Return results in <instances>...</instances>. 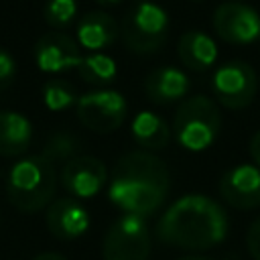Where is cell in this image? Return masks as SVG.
<instances>
[{"instance_id": "cell-19", "label": "cell", "mask_w": 260, "mask_h": 260, "mask_svg": "<svg viewBox=\"0 0 260 260\" xmlns=\"http://www.w3.org/2000/svg\"><path fill=\"white\" fill-rule=\"evenodd\" d=\"M77 73L81 81L93 87L106 89L110 83L116 81L118 77V65L110 55L104 53H89L81 57V63L77 65Z\"/></svg>"}, {"instance_id": "cell-6", "label": "cell", "mask_w": 260, "mask_h": 260, "mask_svg": "<svg viewBox=\"0 0 260 260\" xmlns=\"http://www.w3.org/2000/svg\"><path fill=\"white\" fill-rule=\"evenodd\" d=\"M152 236L146 217L122 213L102 242V260H150Z\"/></svg>"}, {"instance_id": "cell-20", "label": "cell", "mask_w": 260, "mask_h": 260, "mask_svg": "<svg viewBox=\"0 0 260 260\" xmlns=\"http://www.w3.org/2000/svg\"><path fill=\"white\" fill-rule=\"evenodd\" d=\"M81 146L83 144H81L77 134L67 132V130H59L47 138V142L43 144L41 156H45L55 167H63L65 162H69L71 158L81 154Z\"/></svg>"}, {"instance_id": "cell-17", "label": "cell", "mask_w": 260, "mask_h": 260, "mask_svg": "<svg viewBox=\"0 0 260 260\" xmlns=\"http://www.w3.org/2000/svg\"><path fill=\"white\" fill-rule=\"evenodd\" d=\"M130 136L142 150L156 152V150H162L165 146H169V142L173 138V130H171L169 122L158 112L142 110L132 118Z\"/></svg>"}, {"instance_id": "cell-24", "label": "cell", "mask_w": 260, "mask_h": 260, "mask_svg": "<svg viewBox=\"0 0 260 260\" xmlns=\"http://www.w3.org/2000/svg\"><path fill=\"white\" fill-rule=\"evenodd\" d=\"M246 246L254 260H260V217H256L246 234Z\"/></svg>"}, {"instance_id": "cell-13", "label": "cell", "mask_w": 260, "mask_h": 260, "mask_svg": "<svg viewBox=\"0 0 260 260\" xmlns=\"http://www.w3.org/2000/svg\"><path fill=\"white\" fill-rule=\"evenodd\" d=\"M45 223L51 236L63 242H71L89 230V211L75 197H57L47 207Z\"/></svg>"}, {"instance_id": "cell-16", "label": "cell", "mask_w": 260, "mask_h": 260, "mask_svg": "<svg viewBox=\"0 0 260 260\" xmlns=\"http://www.w3.org/2000/svg\"><path fill=\"white\" fill-rule=\"evenodd\" d=\"M177 55L179 61L195 73H203L207 69L213 67V63L217 61V45L215 41L203 32V30H187L179 37L177 43Z\"/></svg>"}, {"instance_id": "cell-11", "label": "cell", "mask_w": 260, "mask_h": 260, "mask_svg": "<svg viewBox=\"0 0 260 260\" xmlns=\"http://www.w3.org/2000/svg\"><path fill=\"white\" fill-rule=\"evenodd\" d=\"M217 191L228 207L248 211L260 207V169L250 162L228 169L217 183Z\"/></svg>"}, {"instance_id": "cell-2", "label": "cell", "mask_w": 260, "mask_h": 260, "mask_svg": "<svg viewBox=\"0 0 260 260\" xmlns=\"http://www.w3.org/2000/svg\"><path fill=\"white\" fill-rule=\"evenodd\" d=\"M171 173L167 162L148 150L122 154L108 183V199L124 213L150 217L167 201Z\"/></svg>"}, {"instance_id": "cell-26", "label": "cell", "mask_w": 260, "mask_h": 260, "mask_svg": "<svg viewBox=\"0 0 260 260\" xmlns=\"http://www.w3.org/2000/svg\"><path fill=\"white\" fill-rule=\"evenodd\" d=\"M32 260H67V258L63 254H59V252H41Z\"/></svg>"}, {"instance_id": "cell-3", "label": "cell", "mask_w": 260, "mask_h": 260, "mask_svg": "<svg viewBox=\"0 0 260 260\" xmlns=\"http://www.w3.org/2000/svg\"><path fill=\"white\" fill-rule=\"evenodd\" d=\"M6 199L22 213H37L55 199L57 167L41 154L20 156L6 175Z\"/></svg>"}, {"instance_id": "cell-18", "label": "cell", "mask_w": 260, "mask_h": 260, "mask_svg": "<svg viewBox=\"0 0 260 260\" xmlns=\"http://www.w3.org/2000/svg\"><path fill=\"white\" fill-rule=\"evenodd\" d=\"M32 142L30 120L14 110L0 112V156H22Z\"/></svg>"}, {"instance_id": "cell-22", "label": "cell", "mask_w": 260, "mask_h": 260, "mask_svg": "<svg viewBox=\"0 0 260 260\" xmlns=\"http://www.w3.org/2000/svg\"><path fill=\"white\" fill-rule=\"evenodd\" d=\"M75 16H77V2L75 0H47L45 2L43 18L55 30H63V28L71 26Z\"/></svg>"}, {"instance_id": "cell-23", "label": "cell", "mask_w": 260, "mask_h": 260, "mask_svg": "<svg viewBox=\"0 0 260 260\" xmlns=\"http://www.w3.org/2000/svg\"><path fill=\"white\" fill-rule=\"evenodd\" d=\"M14 75H16L14 57H12L8 51L0 49V89L8 87V85L12 83V79H14Z\"/></svg>"}, {"instance_id": "cell-7", "label": "cell", "mask_w": 260, "mask_h": 260, "mask_svg": "<svg viewBox=\"0 0 260 260\" xmlns=\"http://www.w3.org/2000/svg\"><path fill=\"white\" fill-rule=\"evenodd\" d=\"M211 91L215 102L228 110H246L258 93V73L242 59L219 65L211 75Z\"/></svg>"}, {"instance_id": "cell-8", "label": "cell", "mask_w": 260, "mask_h": 260, "mask_svg": "<svg viewBox=\"0 0 260 260\" xmlns=\"http://www.w3.org/2000/svg\"><path fill=\"white\" fill-rule=\"evenodd\" d=\"M75 116L79 124L98 134L118 130L128 116V102L116 89H95L77 98Z\"/></svg>"}, {"instance_id": "cell-4", "label": "cell", "mask_w": 260, "mask_h": 260, "mask_svg": "<svg viewBox=\"0 0 260 260\" xmlns=\"http://www.w3.org/2000/svg\"><path fill=\"white\" fill-rule=\"evenodd\" d=\"M221 128V112L215 100L209 95H191L183 100L173 114V136L175 140L191 152L207 150Z\"/></svg>"}, {"instance_id": "cell-9", "label": "cell", "mask_w": 260, "mask_h": 260, "mask_svg": "<svg viewBox=\"0 0 260 260\" xmlns=\"http://www.w3.org/2000/svg\"><path fill=\"white\" fill-rule=\"evenodd\" d=\"M215 35L230 45H252L260 41V12L242 0L221 2L211 16Z\"/></svg>"}, {"instance_id": "cell-15", "label": "cell", "mask_w": 260, "mask_h": 260, "mask_svg": "<svg viewBox=\"0 0 260 260\" xmlns=\"http://www.w3.org/2000/svg\"><path fill=\"white\" fill-rule=\"evenodd\" d=\"M120 35V24L106 10H89L75 24V41L79 47L100 53L116 43Z\"/></svg>"}, {"instance_id": "cell-14", "label": "cell", "mask_w": 260, "mask_h": 260, "mask_svg": "<svg viewBox=\"0 0 260 260\" xmlns=\"http://www.w3.org/2000/svg\"><path fill=\"white\" fill-rule=\"evenodd\" d=\"M189 89H191L189 75L175 65L156 67L144 79V95L156 106L181 104L189 93Z\"/></svg>"}, {"instance_id": "cell-12", "label": "cell", "mask_w": 260, "mask_h": 260, "mask_svg": "<svg viewBox=\"0 0 260 260\" xmlns=\"http://www.w3.org/2000/svg\"><path fill=\"white\" fill-rule=\"evenodd\" d=\"M32 55L37 67L43 73H65L69 69H77L83 57L77 41L61 30H53L39 37Z\"/></svg>"}, {"instance_id": "cell-5", "label": "cell", "mask_w": 260, "mask_h": 260, "mask_svg": "<svg viewBox=\"0 0 260 260\" xmlns=\"http://www.w3.org/2000/svg\"><path fill=\"white\" fill-rule=\"evenodd\" d=\"M169 35L167 10L150 0L136 2L120 22V37L128 51L134 55L158 53Z\"/></svg>"}, {"instance_id": "cell-27", "label": "cell", "mask_w": 260, "mask_h": 260, "mask_svg": "<svg viewBox=\"0 0 260 260\" xmlns=\"http://www.w3.org/2000/svg\"><path fill=\"white\" fill-rule=\"evenodd\" d=\"M100 6H114V4H120V2H124V0H95ZM140 2V0H138Z\"/></svg>"}, {"instance_id": "cell-10", "label": "cell", "mask_w": 260, "mask_h": 260, "mask_svg": "<svg viewBox=\"0 0 260 260\" xmlns=\"http://www.w3.org/2000/svg\"><path fill=\"white\" fill-rule=\"evenodd\" d=\"M59 183L75 199H89L98 195L108 183V167L91 154H79L65 162L59 171Z\"/></svg>"}, {"instance_id": "cell-25", "label": "cell", "mask_w": 260, "mask_h": 260, "mask_svg": "<svg viewBox=\"0 0 260 260\" xmlns=\"http://www.w3.org/2000/svg\"><path fill=\"white\" fill-rule=\"evenodd\" d=\"M248 152L252 156V165H256L260 169V130H256L248 142Z\"/></svg>"}, {"instance_id": "cell-28", "label": "cell", "mask_w": 260, "mask_h": 260, "mask_svg": "<svg viewBox=\"0 0 260 260\" xmlns=\"http://www.w3.org/2000/svg\"><path fill=\"white\" fill-rule=\"evenodd\" d=\"M177 260H211V258H205V256H183V258H177Z\"/></svg>"}, {"instance_id": "cell-1", "label": "cell", "mask_w": 260, "mask_h": 260, "mask_svg": "<svg viewBox=\"0 0 260 260\" xmlns=\"http://www.w3.org/2000/svg\"><path fill=\"white\" fill-rule=\"evenodd\" d=\"M228 234V211L219 201L201 193H187L175 199L154 225V238L160 244L187 252L211 250Z\"/></svg>"}, {"instance_id": "cell-21", "label": "cell", "mask_w": 260, "mask_h": 260, "mask_svg": "<svg viewBox=\"0 0 260 260\" xmlns=\"http://www.w3.org/2000/svg\"><path fill=\"white\" fill-rule=\"evenodd\" d=\"M43 104L49 112H63L77 104V91L67 79H49L41 91Z\"/></svg>"}]
</instances>
